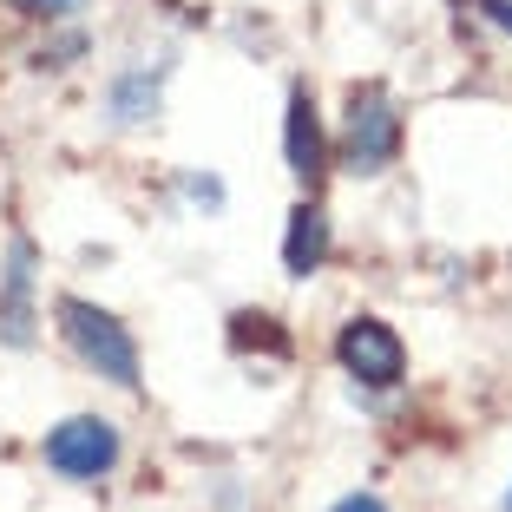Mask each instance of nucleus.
<instances>
[{
	"instance_id": "nucleus-6",
	"label": "nucleus",
	"mask_w": 512,
	"mask_h": 512,
	"mask_svg": "<svg viewBox=\"0 0 512 512\" xmlns=\"http://www.w3.org/2000/svg\"><path fill=\"white\" fill-rule=\"evenodd\" d=\"M283 158L309 191L322 184V165H329V145H322V119L309 92H289V119H283Z\"/></svg>"
},
{
	"instance_id": "nucleus-4",
	"label": "nucleus",
	"mask_w": 512,
	"mask_h": 512,
	"mask_svg": "<svg viewBox=\"0 0 512 512\" xmlns=\"http://www.w3.org/2000/svg\"><path fill=\"white\" fill-rule=\"evenodd\" d=\"M335 362L348 368V381H362V388H394L407 375V348L381 316H355L335 335Z\"/></svg>"
},
{
	"instance_id": "nucleus-2",
	"label": "nucleus",
	"mask_w": 512,
	"mask_h": 512,
	"mask_svg": "<svg viewBox=\"0 0 512 512\" xmlns=\"http://www.w3.org/2000/svg\"><path fill=\"white\" fill-rule=\"evenodd\" d=\"M342 158H348V171H362V178H375V171H388L394 158H401V112H394V99L381 86H362L348 99Z\"/></svg>"
},
{
	"instance_id": "nucleus-9",
	"label": "nucleus",
	"mask_w": 512,
	"mask_h": 512,
	"mask_svg": "<svg viewBox=\"0 0 512 512\" xmlns=\"http://www.w3.org/2000/svg\"><path fill=\"white\" fill-rule=\"evenodd\" d=\"M230 342H237V348L263 342V348H276V355H289V342L276 335V322H270V316H237V322H230Z\"/></svg>"
},
{
	"instance_id": "nucleus-5",
	"label": "nucleus",
	"mask_w": 512,
	"mask_h": 512,
	"mask_svg": "<svg viewBox=\"0 0 512 512\" xmlns=\"http://www.w3.org/2000/svg\"><path fill=\"white\" fill-rule=\"evenodd\" d=\"M0 335L14 348L33 342V243H7V270H0Z\"/></svg>"
},
{
	"instance_id": "nucleus-11",
	"label": "nucleus",
	"mask_w": 512,
	"mask_h": 512,
	"mask_svg": "<svg viewBox=\"0 0 512 512\" xmlns=\"http://www.w3.org/2000/svg\"><path fill=\"white\" fill-rule=\"evenodd\" d=\"M14 7H27V14H40V20H60L73 0H14Z\"/></svg>"
},
{
	"instance_id": "nucleus-10",
	"label": "nucleus",
	"mask_w": 512,
	"mask_h": 512,
	"mask_svg": "<svg viewBox=\"0 0 512 512\" xmlns=\"http://www.w3.org/2000/svg\"><path fill=\"white\" fill-rule=\"evenodd\" d=\"M473 7H480V14L493 20L499 33H512V0H473Z\"/></svg>"
},
{
	"instance_id": "nucleus-12",
	"label": "nucleus",
	"mask_w": 512,
	"mask_h": 512,
	"mask_svg": "<svg viewBox=\"0 0 512 512\" xmlns=\"http://www.w3.org/2000/svg\"><path fill=\"white\" fill-rule=\"evenodd\" d=\"M335 512H388V506H381L375 493H348V499H342V506H335Z\"/></svg>"
},
{
	"instance_id": "nucleus-7",
	"label": "nucleus",
	"mask_w": 512,
	"mask_h": 512,
	"mask_svg": "<svg viewBox=\"0 0 512 512\" xmlns=\"http://www.w3.org/2000/svg\"><path fill=\"white\" fill-rule=\"evenodd\" d=\"M322 263H329V217H322V204L309 197V204H296V211H289L283 270H289V276H316Z\"/></svg>"
},
{
	"instance_id": "nucleus-8",
	"label": "nucleus",
	"mask_w": 512,
	"mask_h": 512,
	"mask_svg": "<svg viewBox=\"0 0 512 512\" xmlns=\"http://www.w3.org/2000/svg\"><path fill=\"white\" fill-rule=\"evenodd\" d=\"M112 106H119V119H145V112L158 106V79H151V73H132V79H119V92H112Z\"/></svg>"
},
{
	"instance_id": "nucleus-3",
	"label": "nucleus",
	"mask_w": 512,
	"mask_h": 512,
	"mask_svg": "<svg viewBox=\"0 0 512 512\" xmlns=\"http://www.w3.org/2000/svg\"><path fill=\"white\" fill-rule=\"evenodd\" d=\"M40 453H46V467L66 473V480H106L119 467V427L99 421V414H73V421H60L40 440Z\"/></svg>"
},
{
	"instance_id": "nucleus-13",
	"label": "nucleus",
	"mask_w": 512,
	"mask_h": 512,
	"mask_svg": "<svg viewBox=\"0 0 512 512\" xmlns=\"http://www.w3.org/2000/svg\"><path fill=\"white\" fill-rule=\"evenodd\" d=\"M506 512H512V493H506Z\"/></svg>"
},
{
	"instance_id": "nucleus-1",
	"label": "nucleus",
	"mask_w": 512,
	"mask_h": 512,
	"mask_svg": "<svg viewBox=\"0 0 512 512\" xmlns=\"http://www.w3.org/2000/svg\"><path fill=\"white\" fill-rule=\"evenodd\" d=\"M60 335L99 381L138 388V342H132V329H125L112 309H99V302H86V296H66L60 302Z\"/></svg>"
}]
</instances>
